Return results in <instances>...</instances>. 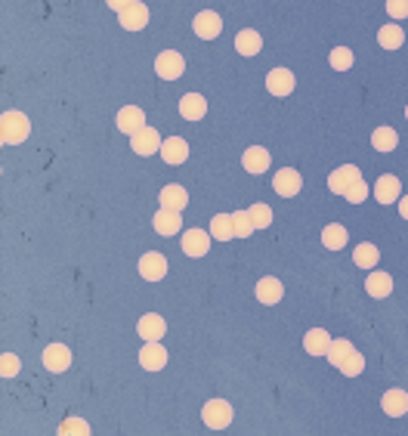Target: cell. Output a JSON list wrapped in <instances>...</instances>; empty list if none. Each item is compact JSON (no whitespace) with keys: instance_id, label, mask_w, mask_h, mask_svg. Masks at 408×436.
Wrapping results in <instances>:
<instances>
[{"instance_id":"6da1fadb","label":"cell","mask_w":408,"mask_h":436,"mask_svg":"<svg viewBox=\"0 0 408 436\" xmlns=\"http://www.w3.org/2000/svg\"><path fill=\"white\" fill-rule=\"evenodd\" d=\"M0 134H4V143H22L31 134V121L22 112H6L0 118Z\"/></svg>"},{"instance_id":"7a4b0ae2","label":"cell","mask_w":408,"mask_h":436,"mask_svg":"<svg viewBox=\"0 0 408 436\" xmlns=\"http://www.w3.org/2000/svg\"><path fill=\"white\" fill-rule=\"evenodd\" d=\"M201 418H204V424L214 427V430H226V427L232 424V406L226 399H210L208 406H204Z\"/></svg>"},{"instance_id":"3957f363","label":"cell","mask_w":408,"mask_h":436,"mask_svg":"<svg viewBox=\"0 0 408 436\" xmlns=\"http://www.w3.org/2000/svg\"><path fill=\"white\" fill-rule=\"evenodd\" d=\"M155 72H158V77H164V81H177V77L186 72V59L179 56L177 50H164L161 56L155 59Z\"/></svg>"},{"instance_id":"277c9868","label":"cell","mask_w":408,"mask_h":436,"mask_svg":"<svg viewBox=\"0 0 408 436\" xmlns=\"http://www.w3.org/2000/svg\"><path fill=\"white\" fill-rule=\"evenodd\" d=\"M359 180H362V174H359V167L356 165H343V167H337L331 177H328V189L337 192V195H347V192L356 186Z\"/></svg>"},{"instance_id":"5b68a950","label":"cell","mask_w":408,"mask_h":436,"mask_svg":"<svg viewBox=\"0 0 408 436\" xmlns=\"http://www.w3.org/2000/svg\"><path fill=\"white\" fill-rule=\"evenodd\" d=\"M139 276H143L146 282H161V278L167 276V260H164V254L148 251L139 257Z\"/></svg>"},{"instance_id":"8992f818","label":"cell","mask_w":408,"mask_h":436,"mask_svg":"<svg viewBox=\"0 0 408 436\" xmlns=\"http://www.w3.org/2000/svg\"><path fill=\"white\" fill-rule=\"evenodd\" d=\"M272 189H276L279 195H285V198L297 195V192L303 189V177H300V170H294V167L279 170V174L272 177Z\"/></svg>"},{"instance_id":"52a82bcc","label":"cell","mask_w":408,"mask_h":436,"mask_svg":"<svg viewBox=\"0 0 408 436\" xmlns=\"http://www.w3.org/2000/svg\"><path fill=\"white\" fill-rule=\"evenodd\" d=\"M143 127H146V112L139 105H124L121 112H117V130H121V134L133 136Z\"/></svg>"},{"instance_id":"ba28073f","label":"cell","mask_w":408,"mask_h":436,"mask_svg":"<svg viewBox=\"0 0 408 436\" xmlns=\"http://www.w3.org/2000/svg\"><path fill=\"white\" fill-rule=\"evenodd\" d=\"M192 28H195V34H198L201 41H214L219 31H223V19H219L214 10H204V13L195 15Z\"/></svg>"},{"instance_id":"9c48e42d","label":"cell","mask_w":408,"mask_h":436,"mask_svg":"<svg viewBox=\"0 0 408 436\" xmlns=\"http://www.w3.org/2000/svg\"><path fill=\"white\" fill-rule=\"evenodd\" d=\"M136 331H139V338H143L146 344H158V340L164 338V331H167V322H164L158 313H148V316L139 319Z\"/></svg>"},{"instance_id":"30bf717a","label":"cell","mask_w":408,"mask_h":436,"mask_svg":"<svg viewBox=\"0 0 408 436\" xmlns=\"http://www.w3.org/2000/svg\"><path fill=\"white\" fill-rule=\"evenodd\" d=\"M374 198H378L381 205H393V201L402 198V183H399V177L383 174L381 180L374 183Z\"/></svg>"},{"instance_id":"8fae6325","label":"cell","mask_w":408,"mask_h":436,"mask_svg":"<svg viewBox=\"0 0 408 436\" xmlns=\"http://www.w3.org/2000/svg\"><path fill=\"white\" fill-rule=\"evenodd\" d=\"M130 146L136 155H155V152H161V136L155 127H143L139 134L130 136Z\"/></svg>"},{"instance_id":"7c38bea8","label":"cell","mask_w":408,"mask_h":436,"mask_svg":"<svg viewBox=\"0 0 408 436\" xmlns=\"http://www.w3.org/2000/svg\"><path fill=\"white\" fill-rule=\"evenodd\" d=\"M294 72H288V68H272L269 75H266V90L272 93V96H288V93L294 90Z\"/></svg>"},{"instance_id":"4fadbf2b","label":"cell","mask_w":408,"mask_h":436,"mask_svg":"<svg viewBox=\"0 0 408 436\" xmlns=\"http://www.w3.org/2000/svg\"><path fill=\"white\" fill-rule=\"evenodd\" d=\"M117 15H121V25L127 28V31H139V28L148 25V6L139 4V0H133L127 10H121Z\"/></svg>"},{"instance_id":"5bb4252c","label":"cell","mask_w":408,"mask_h":436,"mask_svg":"<svg viewBox=\"0 0 408 436\" xmlns=\"http://www.w3.org/2000/svg\"><path fill=\"white\" fill-rule=\"evenodd\" d=\"M161 158L167 161V165H183L186 158H189V143H186L183 136H170L161 143Z\"/></svg>"},{"instance_id":"9a60e30c","label":"cell","mask_w":408,"mask_h":436,"mask_svg":"<svg viewBox=\"0 0 408 436\" xmlns=\"http://www.w3.org/2000/svg\"><path fill=\"white\" fill-rule=\"evenodd\" d=\"M44 365L50 371H65L68 365H72V350L65 344H50L44 350Z\"/></svg>"},{"instance_id":"2e32d148","label":"cell","mask_w":408,"mask_h":436,"mask_svg":"<svg viewBox=\"0 0 408 436\" xmlns=\"http://www.w3.org/2000/svg\"><path fill=\"white\" fill-rule=\"evenodd\" d=\"M204 112H208V99H204L201 93H186V96L179 99V115H183L186 121H201Z\"/></svg>"},{"instance_id":"e0dca14e","label":"cell","mask_w":408,"mask_h":436,"mask_svg":"<svg viewBox=\"0 0 408 436\" xmlns=\"http://www.w3.org/2000/svg\"><path fill=\"white\" fill-rule=\"evenodd\" d=\"M183 251L189 254V257H204L210 251V232H204V229H189L183 236Z\"/></svg>"},{"instance_id":"ac0fdd59","label":"cell","mask_w":408,"mask_h":436,"mask_svg":"<svg viewBox=\"0 0 408 436\" xmlns=\"http://www.w3.org/2000/svg\"><path fill=\"white\" fill-rule=\"evenodd\" d=\"M139 365L148 371H161L164 365H167V350H164L161 344H146L143 350H139Z\"/></svg>"},{"instance_id":"d6986e66","label":"cell","mask_w":408,"mask_h":436,"mask_svg":"<svg viewBox=\"0 0 408 436\" xmlns=\"http://www.w3.org/2000/svg\"><path fill=\"white\" fill-rule=\"evenodd\" d=\"M269 152L263 149V146H250V149L241 155V165H245L248 174H263V170H269Z\"/></svg>"},{"instance_id":"ffe728a7","label":"cell","mask_w":408,"mask_h":436,"mask_svg":"<svg viewBox=\"0 0 408 436\" xmlns=\"http://www.w3.org/2000/svg\"><path fill=\"white\" fill-rule=\"evenodd\" d=\"M303 347H306V353H310V356H328V347H331V334H328L325 328L306 331Z\"/></svg>"},{"instance_id":"44dd1931","label":"cell","mask_w":408,"mask_h":436,"mask_svg":"<svg viewBox=\"0 0 408 436\" xmlns=\"http://www.w3.org/2000/svg\"><path fill=\"white\" fill-rule=\"evenodd\" d=\"M158 198H161V207H167V211H183V207L189 205V195H186V189H183V186H177V183L164 186Z\"/></svg>"},{"instance_id":"7402d4cb","label":"cell","mask_w":408,"mask_h":436,"mask_svg":"<svg viewBox=\"0 0 408 436\" xmlns=\"http://www.w3.org/2000/svg\"><path fill=\"white\" fill-rule=\"evenodd\" d=\"M260 46H263V37L257 34L254 28H245V31H238V34H235V50H238L241 56H257V53H260Z\"/></svg>"},{"instance_id":"603a6c76","label":"cell","mask_w":408,"mask_h":436,"mask_svg":"<svg viewBox=\"0 0 408 436\" xmlns=\"http://www.w3.org/2000/svg\"><path fill=\"white\" fill-rule=\"evenodd\" d=\"M155 229H158L161 236H177V232L183 229V217H179V211L161 207V211L155 214Z\"/></svg>"},{"instance_id":"cb8c5ba5","label":"cell","mask_w":408,"mask_h":436,"mask_svg":"<svg viewBox=\"0 0 408 436\" xmlns=\"http://www.w3.org/2000/svg\"><path fill=\"white\" fill-rule=\"evenodd\" d=\"M281 294H285V288H281L279 278L266 276V278L257 282V300H260V303H269V307H272V303L281 300Z\"/></svg>"},{"instance_id":"d4e9b609","label":"cell","mask_w":408,"mask_h":436,"mask_svg":"<svg viewBox=\"0 0 408 436\" xmlns=\"http://www.w3.org/2000/svg\"><path fill=\"white\" fill-rule=\"evenodd\" d=\"M381 409L387 411V415H408V393L405 390H387L381 399Z\"/></svg>"},{"instance_id":"484cf974","label":"cell","mask_w":408,"mask_h":436,"mask_svg":"<svg viewBox=\"0 0 408 436\" xmlns=\"http://www.w3.org/2000/svg\"><path fill=\"white\" fill-rule=\"evenodd\" d=\"M365 291L371 294V297H387V294L393 291V276H390V272H371L365 282Z\"/></svg>"},{"instance_id":"4316f807","label":"cell","mask_w":408,"mask_h":436,"mask_svg":"<svg viewBox=\"0 0 408 436\" xmlns=\"http://www.w3.org/2000/svg\"><path fill=\"white\" fill-rule=\"evenodd\" d=\"M378 44L383 46V50H399V46L405 44V31L396 25V22H390V25H383L378 31Z\"/></svg>"},{"instance_id":"83f0119b","label":"cell","mask_w":408,"mask_h":436,"mask_svg":"<svg viewBox=\"0 0 408 436\" xmlns=\"http://www.w3.org/2000/svg\"><path fill=\"white\" fill-rule=\"evenodd\" d=\"M210 236L219 238V241L235 238V220H232V214H217L214 220H210Z\"/></svg>"},{"instance_id":"f1b7e54d","label":"cell","mask_w":408,"mask_h":436,"mask_svg":"<svg viewBox=\"0 0 408 436\" xmlns=\"http://www.w3.org/2000/svg\"><path fill=\"white\" fill-rule=\"evenodd\" d=\"M347 226H340V223H331V226H325L321 229V241H325V248H331V251H340L343 245H347Z\"/></svg>"},{"instance_id":"f546056e","label":"cell","mask_w":408,"mask_h":436,"mask_svg":"<svg viewBox=\"0 0 408 436\" xmlns=\"http://www.w3.org/2000/svg\"><path fill=\"white\" fill-rule=\"evenodd\" d=\"M371 146H374L378 152H393L396 146H399V134H396L393 127H378V130L371 134Z\"/></svg>"},{"instance_id":"4dcf8cb0","label":"cell","mask_w":408,"mask_h":436,"mask_svg":"<svg viewBox=\"0 0 408 436\" xmlns=\"http://www.w3.org/2000/svg\"><path fill=\"white\" fill-rule=\"evenodd\" d=\"M352 353H356V347H352L350 340H343V338L340 340H331V347H328V362H331L334 368H340V365L347 362Z\"/></svg>"},{"instance_id":"1f68e13d","label":"cell","mask_w":408,"mask_h":436,"mask_svg":"<svg viewBox=\"0 0 408 436\" xmlns=\"http://www.w3.org/2000/svg\"><path fill=\"white\" fill-rule=\"evenodd\" d=\"M352 260H356V267H362V269H371V267H378V260H381V251L374 245H368V241H362V245L352 251Z\"/></svg>"},{"instance_id":"d6a6232c","label":"cell","mask_w":408,"mask_h":436,"mask_svg":"<svg viewBox=\"0 0 408 436\" xmlns=\"http://www.w3.org/2000/svg\"><path fill=\"white\" fill-rule=\"evenodd\" d=\"M328 62L337 68V72H347V68H352V62H356V56H352L350 46H334L331 56H328Z\"/></svg>"},{"instance_id":"836d02e7","label":"cell","mask_w":408,"mask_h":436,"mask_svg":"<svg viewBox=\"0 0 408 436\" xmlns=\"http://www.w3.org/2000/svg\"><path fill=\"white\" fill-rule=\"evenodd\" d=\"M59 436H90V424L84 418H65L59 427Z\"/></svg>"},{"instance_id":"e575fe53","label":"cell","mask_w":408,"mask_h":436,"mask_svg":"<svg viewBox=\"0 0 408 436\" xmlns=\"http://www.w3.org/2000/svg\"><path fill=\"white\" fill-rule=\"evenodd\" d=\"M248 214H250V220H254L257 229H263V226H269V223H272V207H269V205H263V201L250 205V207H248Z\"/></svg>"},{"instance_id":"d590c367","label":"cell","mask_w":408,"mask_h":436,"mask_svg":"<svg viewBox=\"0 0 408 436\" xmlns=\"http://www.w3.org/2000/svg\"><path fill=\"white\" fill-rule=\"evenodd\" d=\"M232 220H235V236L238 238H248L250 232L257 229L254 220H250V214L248 211H238V214H232Z\"/></svg>"},{"instance_id":"8d00e7d4","label":"cell","mask_w":408,"mask_h":436,"mask_svg":"<svg viewBox=\"0 0 408 436\" xmlns=\"http://www.w3.org/2000/svg\"><path fill=\"white\" fill-rule=\"evenodd\" d=\"M362 368H365V359H362V353H352L347 362L340 365V371L347 378H356V375H362Z\"/></svg>"},{"instance_id":"74e56055","label":"cell","mask_w":408,"mask_h":436,"mask_svg":"<svg viewBox=\"0 0 408 436\" xmlns=\"http://www.w3.org/2000/svg\"><path fill=\"white\" fill-rule=\"evenodd\" d=\"M343 198H347L350 205H362V201L368 198V186H365V180H359V183L352 186V189H350V192H347V195H343Z\"/></svg>"},{"instance_id":"f35d334b","label":"cell","mask_w":408,"mask_h":436,"mask_svg":"<svg viewBox=\"0 0 408 436\" xmlns=\"http://www.w3.org/2000/svg\"><path fill=\"white\" fill-rule=\"evenodd\" d=\"M387 13L393 19H408V0H387Z\"/></svg>"},{"instance_id":"ab89813d","label":"cell","mask_w":408,"mask_h":436,"mask_svg":"<svg viewBox=\"0 0 408 436\" xmlns=\"http://www.w3.org/2000/svg\"><path fill=\"white\" fill-rule=\"evenodd\" d=\"M15 371H19V359H15V356H10V353H4V359H0V375H4V378H13Z\"/></svg>"},{"instance_id":"60d3db41","label":"cell","mask_w":408,"mask_h":436,"mask_svg":"<svg viewBox=\"0 0 408 436\" xmlns=\"http://www.w3.org/2000/svg\"><path fill=\"white\" fill-rule=\"evenodd\" d=\"M106 4L112 6V10H117V13H121V10H127V6L133 4V0H106Z\"/></svg>"},{"instance_id":"b9f144b4","label":"cell","mask_w":408,"mask_h":436,"mask_svg":"<svg viewBox=\"0 0 408 436\" xmlns=\"http://www.w3.org/2000/svg\"><path fill=\"white\" fill-rule=\"evenodd\" d=\"M399 214H402V220H408V195L399 198Z\"/></svg>"},{"instance_id":"7bdbcfd3","label":"cell","mask_w":408,"mask_h":436,"mask_svg":"<svg viewBox=\"0 0 408 436\" xmlns=\"http://www.w3.org/2000/svg\"><path fill=\"white\" fill-rule=\"evenodd\" d=\"M405 118H408V105H405Z\"/></svg>"}]
</instances>
